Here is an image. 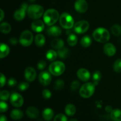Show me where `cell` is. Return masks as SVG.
Segmentation results:
<instances>
[{
  "mask_svg": "<svg viewBox=\"0 0 121 121\" xmlns=\"http://www.w3.org/2000/svg\"><path fill=\"white\" fill-rule=\"evenodd\" d=\"M58 54L56 52H55L53 50H49L47 52L46 54V59L50 61H53L56 59Z\"/></svg>",
  "mask_w": 121,
  "mask_h": 121,
  "instance_id": "obj_27",
  "label": "cell"
},
{
  "mask_svg": "<svg viewBox=\"0 0 121 121\" xmlns=\"http://www.w3.org/2000/svg\"><path fill=\"white\" fill-rule=\"evenodd\" d=\"M62 33L61 29L56 26H50L47 29V34L50 36L59 37Z\"/></svg>",
  "mask_w": 121,
  "mask_h": 121,
  "instance_id": "obj_17",
  "label": "cell"
},
{
  "mask_svg": "<svg viewBox=\"0 0 121 121\" xmlns=\"http://www.w3.org/2000/svg\"><path fill=\"white\" fill-rule=\"evenodd\" d=\"M69 50L67 48H63V47L61 49L58 50L57 54L59 57L61 59H66V58L68 57L69 56Z\"/></svg>",
  "mask_w": 121,
  "mask_h": 121,
  "instance_id": "obj_29",
  "label": "cell"
},
{
  "mask_svg": "<svg viewBox=\"0 0 121 121\" xmlns=\"http://www.w3.org/2000/svg\"><path fill=\"white\" fill-rule=\"evenodd\" d=\"M105 111H106V112H107V113H111V112L113 111V109H112V106L108 105V106H106V108H105Z\"/></svg>",
  "mask_w": 121,
  "mask_h": 121,
  "instance_id": "obj_45",
  "label": "cell"
},
{
  "mask_svg": "<svg viewBox=\"0 0 121 121\" xmlns=\"http://www.w3.org/2000/svg\"><path fill=\"white\" fill-rule=\"evenodd\" d=\"M59 22L61 27L66 30L71 29L74 26L73 17L67 13H63L60 15L59 18Z\"/></svg>",
  "mask_w": 121,
  "mask_h": 121,
  "instance_id": "obj_4",
  "label": "cell"
},
{
  "mask_svg": "<svg viewBox=\"0 0 121 121\" xmlns=\"http://www.w3.org/2000/svg\"><path fill=\"white\" fill-rule=\"evenodd\" d=\"M28 5L26 3H23L19 9H17L14 14V18L17 21H21L26 16V11H27Z\"/></svg>",
  "mask_w": 121,
  "mask_h": 121,
  "instance_id": "obj_11",
  "label": "cell"
},
{
  "mask_svg": "<svg viewBox=\"0 0 121 121\" xmlns=\"http://www.w3.org/2000/svg\"><path fill=\"white\" fill-rule=\"evenodd\" d=\"M6 83V78L2 73H1V78H0V86L3 87Z\"/></svg>",
  "mask_w": 121,
  "mask_h": 121,
  "instance_id": "obj_43",
  "label": "cell"
},
{
  "mask_svg": "<svg viewBox=\"0 0 121 121\" xmlns=\"http://www.w3.org/2000/svg\"><path fill=\"white\" fill-rule=\"evenodd\" d=\"M0 30L3 34H8L11 30V27L8 22H2L0 25Z\"/></svg>",
  "mask_w": 121,
  "mask_h": 121,
  "instance_id": "obj_28",
  "label": "cell"
},
{
  "mask_svg": "<svg viewBox=\"0 0 121 121\" xmlns=\"http://www.w3.org/2000/svg\"><path fill=\"white\" fill-rule=\"evenodd\" d=\"M60 18L59 13L56 9H47L46 11L43 15L44 22L47 26H53Z\"/></svg>",
  "mask_w": 121,
  "mask_h": 121,
  "instance_id": "obj_1",
  "label": "cell"
},
{
  "mask_svg": "<svg viewBox=\"0 0 121 121\" xmlns=\"http://www.w3.org/2000/svg\"><path fill=\"white\" fill-rule=\"evenodd\" d=\"M24 113L20 109H13L10 113V117L11 119L15 121L20 120L22 119Z\"/></svg>",
  "mask_w": 121,
  "mask_h": 121,
  "instance_id": "obj_20",
  "label": "cell"
},
{
  "mask_svg": "<svg viewBox=\"0 0 121 121\" xmlns=\"http://www.w3.org/2000/svg\"><path fill=\"white\" fill-rule=\"evenodd\" d=\"M69 121H78L76 119H71Z\"/></svg>",
  "mask_w": 121,
  "mask_h": 121,
  "instance_id": "obj_48",
  "label": "cell"
},
{
  "mask_svg": "<svg viewBox=\"0 0 121 121\" xmlns=\"http://www.w3.org/2000/svg\"><path fill=\"white\" fill-rule=\"evenodd\" d=\"M0 11H1V17H0V21H2V20L4 18V13L3 10L2 9H0Z\"/></svg>",
  "mask_w": 121,
  "mask_h": 121,
  "instance_id": "obj_47",
  "label": "cell"
},
{
  "mask_svg": "<svg viewBox=\"0 0 121 121\" xmlns=\"http://www.w3.org/2000/svg\"><path fill=\"white\" fill-rule=\"evenodd\" d=\"M104 52L106 56L112 57L116 54L117 48L113 44L108 43L105 44V46H104Z\"/></svg>",
  "mask_w": 121,
  "mask_h": 121,
  "instance_id": "obj_15",
  "label": "cell"
},
{
  "mask_svg": "<svg viewBox=\"0 0 121 121\" xmlns=\"http://www.w3.org/2000/svg\"><path fill=\"white\" fill-rule=\"evenodd\" d=\"M65 112L67 115L69 116V117H72V116L74 115L76 112V106L73 104H68L65 107Z\"/></svg>",
  "mask_w": 121,
  "mask_h": 121,
  "instance_id": "obj_24",
  "label": "cell"
},
{
  "mask_svg": "<svg viewBox=\"0 0 121 121\" xmlns=\"http://www.w3.org/2000/svg\"><path fill=\"white\" fill-rule=\"evenodd\" d=\"M78 37H77L76 35H75L74 34H70L69 35L68 38H67V43L69 44V45L70 46H76L78 43Z\"/></svg>",
  "mask_w": 121,
  "mask_h": 121,
  "instance_id": "obj_30",
  "label": "cell"
},
{
  "mask_svg": "<svg viewBox=\"0 0 121 121\" xmlns=\"http://www.w3.org/2000/svg\"><path fill=\"white\" fill-rule=\"evenodd\" d=\"M53 121H68L66 116L63 113H59L54 118Z\"/></svg>",
  "mask_w": 121,
  "mask_h": 121,
  "instance_id": "obj_36",
  "label": "cell"
},
{
  "mask_svg": "<svg viewBox=\"0 0 121 121\" xmlns=\"http://www.w3.org/2000/svg\"><path fill=\"white\" fill-rule=\"evenodd\" d=\"M113 70L117 73L121 72V59H118L113 64Z\"/></svg>",
  "mask_w": 121,
  "mask_h": 121,
  "instance_id": "obj_34",
  "label": "cell"
},
{
  "mask_svg": "<svg viewBox=\"0 0 121 121\" xmlns=\"http://www.w3.org/2000/svg\"><path fill=\"white\" fill-rule=\"evenodd\" d=\"M9 43L11 45H15V44H17L18 41H17V40L16 38L13 37V38H11V39H9Z\"/></svg>",
  "mask_w": 121,
  "mask_h": 121,
  "instance_id": "obj_44",
  "label": "cell"
},
{
  "mask_svg": "<svg viewBox=\"0 0 121 121\" xmlns=\"http://www.w3.org/2000/svg\"><path fill=\"white\" fill-rule=\"evenodd\" d=\"M64 45H65V43L63 40L60 39H58V38L53 39L51 42V46L55 49H61L64 47Z\"/></svg>",
  "mask_w": 121,
  "mask_h": 121,
  "instance_id": "obj_21",
  "label": "cell"
},
{
  "mask_svg": "<svg viewBox=\"0 0 121 121\" xmlns=\"http://www.w3.org/2000/svg\"><path fill=\"white\" fill-rule=\"evenodd\" d=\"M9 100L11 105L15 108L21 107L24 104V99L22 96L16 92L13 93L10 96Z\"/></svg>",
  "mask_w": 121,
  "mask_h": 121,
  "instance_id": "obj_9",
  "label": "cell"
},
{
  "mask_svg": "<svg viewBox=\"0 0 121 121\" xmlns=\"http://www.w3.org/2000/svg\"><path fill=\"white\" fill-rule=\"evenodd\" d=\"M9 92L7 91H2L0 93V98L2 101L7 100L9 98Z\"/></svg>",
  "mask_w": 121,
  "mask_h": 121,
  "instance_id": "obj_35",
  "label": "cell"
},
{
  "mask_svg": "<svg viewBox=\"0 0 121 121\" xmlns=\"http://www.w3.org/2000/svg\"><path fill=\"white\" fill-rule=\"evenodd\" d=\"M44 22L40 20H35L31 25L32 30L35 33H41L44 29Z\"/></svg>",
  "mask_w": 121,
  "mask_h": 121,
  "instance_id": "obj_14",
  "label": "cell"
},
{
  "mask_svg": "<svg viewBox=\"0 0 121 121\" xmlns=\"http://www.w3.org/2000/svg\"><path fill=\"white\" fill-rule=\"evenodd\" d=\"M29 87V84L27 82H21L18 86V88L20 91H26Z\"/></svg>",
  "mask_w": 121,
  "mask_h": 121,
  "instance_id": "obj_38",
  "label": "cell"
},
{
  "mask_svg": "<svg viewBox=\"0 0 121 121\" xmlns=\"http://www.w3.org/2000/svg\"><path fill=\"white\" fill-rule=\"evenodd\" d=\"M8 109V106L5 102L2 101L0 102V112L1 113L7 112V110Z\"/></svg>",
  "mask_w": 121,
  "mask_h": 121,
  "instance_id": "obj_39",
  "label": "cell"
},
{
  "mask_svg": "<svg viewBox=\"0 0 121 121\" xmlns=\"http://www.w3.org/2000/svg\"><path fill=\"white\" fill-rule=\"evenodd\" d=\"M95 91V85L93 83H86L80 87L79 94L82 98H89L92 96Z\"/></svg>",
  "mask_w": 121,
  "mask_h": 121,
  "instance_id": "obj_6",
  "label": "cell"
},
{
  "mask_svg": "<svg viewBox=\"0 0 121 121\" xmlns=\"http://www.w3.org/2000/svg\"><path fill=\"white\" fill-rule=\"evenodd\" d=\"M0 50H1V54H0V58L1 59H3V58L7 57L10 52L9 46L4 43H1Z\"/></svg>",
  "mask_w": 121,
  "mask_h": 121,
  "instance_id": "obj_22",
  "label": "cell"
},
{
  "mask_svg": "<svg viewBox=\"0 0 121 121\" xmlns=\"http://www.w3.org/2000/svg\"><path fill=\"white\" fill-rule=\"evenodd\" d=\"M17 80L14 78H10L8 80V85L10 87H14L17 85Z\"/></svg>",
  "mask_w": 121,
  "mask_h": 121,
  "instance_id": "obj_42",
  "label": "cell"
},
{
  "mask_svg": "<svg viewBox=\"0 0 121 121\" xmlns=\"http://www.w3.org/2000/svg\"><path fill=\"white\" fill-rule=\"evenodd\" d=\"M46 67V62L43 60H41L38 62L37 63V68L40 70H43Z\"/></svg>",
  "mask_w": 121,
  "mask_h": 121,
  "instance_id": "obj_41",
  "label": "cell"
},
{
  "mask_svg": "<svg viewBox=\"0 0 121 121\" xmlns=\"http://www.w3.org/2000/svg\"><path fill=\"white\" fill-rule=\"evenodd\" d=\"M80 44L83 47H89L92 44V39L89 35H85L80 40Z\"/></svg>",
  "mask_w": 121,
  "mask_h": 121,
  "instance_id": "obj_26",
  "label": "cell"
},
{
  "mask_svg": "<svg viewBox=\"0 0 121 121\" xmlns=\"http://www.w3.org/2000/svg\"><path fill=\"white\" fill-rule=\"evenodd\" d=\"M0 121H7V118L4 115H1L0 117Z\"/></svg>",
  "mask_w": 121,
  "mask_h": 121,
  "instance_id": "obj_46",
  "label": "cell"
},
{
  "mask_svg": "<svg viewBox=\"0 0 121 121\" xmlns=\"http://www.w3.org/2000/svg\"><path fill=\"white\" fill-rule=\"evenodd\" d=\"M33 34L30 31H24L20 35L19 41L22 46H24V47L30 46L33 43Z\"/></svg>",
  "mask_w": 121,
  "mask_h": 121,
  "instance_id": "obj_7",
  "label": "cell"
},
{
  "mask_svg": "<svg viewBox=\"0 0 121 121\" xmlns=\"http://www.w3.org/2000/svg\"><path fill=\"white\" fill-rule=\"evenodd\" d=\"M77 76L80 80L86 82L91 78V74L87 69L84 68L80 69L77 72Z\"/></svg>",
  "mask_w": 121,
  "mask_h": 121,
  "instance_id": "obj_16",
  "label": "cell"
},
{
  "mask_svg": "<svg viewBox=\"0 0 121 121\" xmlns=\"http://www.w3.org/2000/svg\"><path fill=\"white\" fill-rule=\"evenodd\" d=\"M44 8L42 6L37 4H32L27 8V14L30 18L38 20L44 15Z\"/></svg>",
  "mask_w": 121,
  "mask_h": 121,
  "instance_id": "obj_3",
  "label": "cell"
},
{
  "mask_svg": "<svg viewBox=\"0 0 121 121\" xmlns=\"http://www.w3.org/2000/svg\"><path fill=\"white\" fill-rule=\"evenodd\" d=\"M65 64L60 61H54L50 64L49 66V72L52 75L55 76H59L65 72Z\"/></svg>",
  "mask_w": 121,
  "mask_h": 121,
  "instance_id": "obj_5",
  "label": "cell"
},
{
  "mask_svg": "<svg viewBox=\"0 0 121 121\" xmlns=\"http://www.w3.org/2000/svg\"><path fill=\"white\" fill-rule=\"evenodd\" d=\"M35 0H30V2H34V1H35Z\"/></svg>",
  "mask_w": 121,
  "mask_h": 121,
  "instance_id": "obj_49",
  "label": "cell"
},
{
  "mask_svg": "<svg viewBox=\"0 0 121 121\" xmlns=\"http://www.w3.org/2000/svg\"><path fill=\"white\" fill-rule=\"evenodd\" d=\"M101 78L102 74L100 72H99V71H96V72H95L93 74V83L94 84L95 86L98 85V83H99V82Z\"/></svg>",
  "mask_w": 121,
  "mask_h": 121,
  "instance_id": "obj_33",
  "label": "cell"
},
{
  "mask_svg": "<svg viewBox=\"0 0 121 121\" xmlns=\"http://www.w3.org/2000/svg\"><path fill=\"white\" fill-rule=\"evenodd\" d=\"M110 117L113 121H121V110L119 109H113L110 115Z\"/></svg>",
  "mask_w": 121,
  "mask_h": 121,
  "instance_id": "obj_23",
  "label": "cell"
},
{
  "mask_svg": "<svg viewBox=\"0 0 121 121\" xmlns=\"http://www.w3.org/2000/svg\"><path fill=\"white\" fill-rule=\"evenodd\" d=\"M80 87V82L78 80H74L70 85V89L72 91H76Z\"/></svg>",
  "mask_w": 121,
  "mask_h": 121,
  "instance_id": "obj_37",
  "label": "cell"
},
{
  "mask_svg": "<svg viewBox=\"0 0 121 121\" xmlns=\"http://www.w3.org/2000/svg\"><path fill=\"white\" fill-rule=\"evenodd\" d=\"M74 8L79 13H84L87 10L88 4L86 0H76L74 3Z\"/></svg>",
  "mask_w": 121,
  "mask_h": 121,
  "instance_id": "obj_12",
  "label": "cell"
},
{
  "mask_svg": "<svg viewBox=\"0 0 121 121\" xmlns=\"http://www.w3.org/2000/svg\"><path fill=\"white\" fill-rule=\"evenodd\" d=\"M34 41H35V43L37 46L41 47L45 44L46 39H45V37L44 36V35L41 34H39L35 37Z\"/></svg>",
  "mask_w": 121,
  "mask_h": 121,
  "instance_id": "obj_25",
  "label": "cell"
},
{
  "mask_svg": "<svg viewBox=\"0 0 121 121\" xmlns=\"http://www.w3.org/2000/svg\"><path fill=\"white\" fill-rule=\"evenodd\" d=\"M93 37L97 42L105 43L110 39V33L106 28L99 27L96 28L93 33Z\"/></svg>",
  "mask_w": 121,
  "mask_h": 121,
  "instance_id": "obj_2",
  "label": "cell"
},
{
  "mask_svg": "<svg viewBox=\"0 0 121 121\" xmlns=\"http://www.w3.org/2000/svg\"><path fill=\"white\" fill-rule=\"evenodd\" d=\"M111 32L115 36H119L121 35V26L118 24H115L112 26L111 28Z\"/></svg>",
  "mask_w": 121,
  "mask_h": 121,
  "instance_id": "obj_31",
  "label": "cell"
},
{
  "mask_svg": "<svg viewBox=\"0 0 121 121\" xmlns=\"http://www.w3.org/2000/svg\"><path fill=\"white\" fill-rule=\"evenodd\" d=\"M24 77L27 81L30 82L34 81L36 79L37 72L34 68L31 67H28L25 70Z\"/></svg>",
  "mask_w": 121,
  "mask_h": 121,
  "instance_id": "obj_13",
  "label": "cell"
},
{
  "mask_svg": "<svg viewBox=\"0 0 121 121\" xmlns=\"http://www.w3.org/2000/svg\"><path fill=\"white\" fill-rule=\"evenodd\" d=\"M50 72L47 71H43L39 76V80L41 85L47 86L50 84L52 82V75Z\"/></svg>",
  "mask_w": 121,
  "mask_h": 121,
  "instance_id": "obj_10",
  "label": "cell"
},
{
  "mask_svg": "<svg viewBox=\"0 0 121 121\" xmlns=\"http://www.w3.org/2000/svg\"><path fill=\"white\" fill-rule=\"evenodd\" d=\"M89 23L86 20H82L77 22L74 26V30L78 34H83L88 30Z\"/></svg>",
  "mask_w": 121,
  "mask_h": 121,
  "instance_id": "obj_8",
  "label": "cell"
},
{
  "mask_svg": "<svg viewBox=\"0 0 121 121\" xmlns=\"http://www.w3.org/2000/svg\"><path fill=\"white\" fill-rule=\"evenodd\" d=\"M42 95L43 97L45 99H48L51 98L52 96V93L48 89H44L42 92Z\"/></svg>",
  "mask_w": 121,
  "mask_h": 121,
  "instance_id": "obj_40",
  "label": "cell"
},
{
  "mask_svg": "<svg viewBox=\"0 0 121 121\" xmlns=\"http://www.w3.org/2000/svg\"><path fill=\"white\" fill-rule=\"evenodd\" d=\"M27 116L30 119H36L39 116V109L34 106H30L26 110Z\"/></svg>",
  "mask_w": 121,
  "mask_h": 121,
  "instance_id": "obj_18",
  "label": "cell"
},
{
  "mask_svg": "<svg viewBox=\"0 0 121 121\" xmlns=\"http://www.w3.org/2000/svg\"><path fill=\"white\" fill-rule=\"evenodd\" d=\"M64 86H65V82H64L62 79H60L56 80L54 85H53V87L56 91H60V90L62 89L63 88Z\"/></svg>",
  "mask_w": 121,
  "mask_h": 121,
  "instance_id": "obj_32",
  "label": "cell"
},
{
  "mask_svg": "<svg viewBox=\"0 0 121 121\" xmlns=\"http://www.w3.org/2000/svg\"><path fill=\"white\" fill-rule=\"evenodd\" d=\"M42 117L46 121H50L54 117V111L48 108L44 109L42 112Z\"/></svg>",
  "mask_w": 121,
  "mask_h": 121,
  "instance_id": "obj_19",
  "label": "cell"
}]
</instances>
